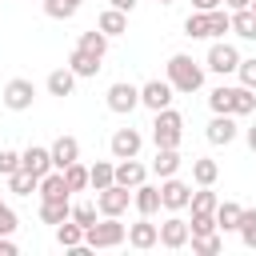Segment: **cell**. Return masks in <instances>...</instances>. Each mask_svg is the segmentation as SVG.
Returning <instances> with one entry per match:
<instances>
[{"mask_svg":"<svg viewBox=\"0 0 256 256\" xmlns=\"http://www.w3.org/2000/svg\"><path fill=\"white\" fill-rule=\"evenodd\" d=\"M96 28H100L104 36H120V32H128V12H120V8H104L100 20H96Z\"/></svg>","mask_w":256,"mask_h":256,"instance_id":"20","label":"cell"},{"mask_svg":"<svg viewBox=\"0 0 256 256\" xmlns=\"http://www.w3.org/2000/svg\"><path fill=\"white\" fill-rule=\"evenodd\" d=\"M188 240H192V252H196V256H216V252L224 248L220 232H208V236H188Z\"/></svg>","mask_w":256,"mask_h":256,"instance_id":"34","label":"cell"},{"mask_svg":"<svg viewBox=\"0 0 256 256\" xmlns=\"http://www.w3.org/2000/svg\"><path fill=\"white\" fill-rule=\"evenodd\" d=\"M188 200H192V188L184 180H176V176H164V184H160V208L180 212V208H188Z\"/></svg>","mask_w":256,"mask_h":256,"instance_id":"8","label":"cell"},{"mask_svg":"<svg viewBox=\"0 0 256 256\" xmlns=\"http://www.w3.org/2000/svg\"><path fill=\"white\" fill-rule=\"evenodd\" d=\"M64 184H68V192H80V188H88V168H84L80 160H72V164L64 168Z\"/></svg>","mask_w":256,"mask_h":256,"instance_id":"35","label":"cell"},{"mask_svg":"<svg viewBox=\"0 0 256 256\" xmlns=\"http://www.w3.org/2000/svg\"><path fill=\"white\" fill-rule=\"evenodd\" d=\"M216 192H212V184H200V192H192V200H188V208L192 212H216Z\"/></svg>","mask_w":256,"mask_h":256,"instance_id":"33","label":"cell"},{"mask_svg":"<svg viewBox=\"0 0 256 256\" xmlns=\"http://www.w3.org/2000/svg\"><path fill=\"white\" fill-rule=\"evenodd\" d=\"M216 176H220V164L212 156H196L192 160V180L196 184H216Z\"/></svg>","mask_w":256,"mask_h":256,"instance_id":"28","label":"cell"},{"mask_svg":"<svg viewBox=\"0 0 256 256\" xmlns=\"http://www.w3.org/2000/svg\"><path fill=\"white\" fill-rule=\"evenodd\" d=\"M240 212H244V208H240L236 200H220V204H216V212H212V216H216V228L236 232V228H240Z\"/></svg>","mask_w":256,"mask_h":256,"instance_id":"22","label":"cell"},{"mask_svg":"<svg viewBox=\"0 0 256 256\" xmlns=\"http://www.w3.org/2000/svg\"><path fill=\"white\" fill-rule=\"evenodd\" d=\"M256 112V96H252V88H232V116H252Z\"/></svg>","mask_w":256,"mask_h":256,"instance_id":"32","label":"cell"},{"mask_svg":"<svg viewBox=\"0 0 256 256\" xmlns=\"http://www.w3.org/2000/svg\"><path fill=\"white\" fill-rule=\"evenodd\" d=\"M160 4H176V0H160Z\"/></svg>","mask_w":256,"mask_h":256,"instance_id":"51","label":"cell"},{"mask_svg":"<svg viewBox=\"0 0 256 256\" xmlns=\"http://www.w3.org/2000/svg\"><path fill=\"white\" fill-rule=\"evenodd\" d=\"M228 20H232V32H236L240 40H256V12H252V8H240V12H232Z\"/></svg>","mask_w":256,"mask_h":256,"instance_id":"27","label":"cell"},{"mask_svg":"<svg viewBox=\"0 0 256 256\" xmlns=\"http://www.w3.org/2000/svg\"><path fill=\"white\" fill-rule=\"evenodd\" d=\"M112 180H116V164H108V160H96V164L88 168V184H92L96 192H100V188H108Z\"/></svg>","mask_w":256,"mask_h":256,"instance_id":"31","label":"cell"},{"mask_svg":"<svg viewBox=\"0 0 256 256\" xmlns=\"http://www.w3.org/2000/svg\"><path fill=\"white\" fill-rule=\"evenodd\" d=\"M160 244L164 248H184L188 244V220H180V216H168L164 224H160Z\"/></svg>","mask_w":256,"mask_h":256,"instance_id":"15","label":"cell"},{"mask_svg":"<svg viewBox=\"0 0 256 256\" xmlns=\"http://www.w3.org/2000/svg\"><path fill=\"white\" fill-rule=\"evenodd\" d=\"M248 8H252V12H256V0H248Z\"/></svg>","mask_w":256,"mask_h":256,"instance_id":"49","label":"cell"},{"mask_svg":"<svg viewBox=\"0 0 256 256\" xmlns=\"http://www.w3.org/2000/svg\"><path fill=\"white\" fill-rule=\"evenodd\" d=\"M4 180H8V188H12L16 196H32V192H36V184H40V176H32L28 168H16V172H12V176H4Z\"/></svg>","mask_w":256,"mask_h":256,"instance_id":"29","label":"cell"},{"mask_svg":"<svg viewBox=\"0 0 256 256\" xmlns=\"http://www.w3.org/2000/svg\"><path fill=\"white\" fill-rule=\"evenodd\" d=\"M108 148H112V156H116V160H128V156H140L144 136H140L136 128H116V132H112V140H108Z\"/></svg>","mask_w":256,"mask_h":256,"instance_id":"9","label":"cell"},{"mask_svg":"<svg viewBox=\"0 0 256 256\" xmlns=\"http://www.w3.org/2000/svg\"><path fill=\"white\" fill-rule=\"evenodd\" d=\"M208 144H232L236 140V120L228 116V112H216L212 120H208Z\"/></svg>","mask_w":256,"mask_h":256,"instance_id":"12","label":"cell"},{"mask_svg":"<svg viewBox=\"0 0 256 256\" xmlns=\"http://www.w3.org/2000/svg\"><path fill=\"white\" fill-rule=\"evenodd\" d=\"M72 88H76V72L68 64L56 68V72H48V92L52 96H72Z\"/></svg>","mask_w":256,"mask_h":256,"instance_id":"23","label":"cell"},{"mask_svg":"<svg viewBox=\"0 0 256 256\" xmlns=\"http://www.w3.org/2000/svg\"><path fill=\"white\" fill-rule=\"evenodd\" d=\"M32 100H36V88H32V80L16 76V80H8V84H4V108H12V112H24V108H32Z\"/></svg>","mask_w":256,"mask_h":256,"instance_id":"7","label":"cell"},{"mask_svg":"<svg viewBox=\"0 0 256 256\" xmlns=\"http://www.w3.org/2000/svg\"><path fill=\"white\" fill-rule=\"evenodd\" d=\"M180 136H184V116L172 112V108H160L156 120H152V140H156V148H180Z\"/></svg>","mask_w":256,"mask_h":256,"instance_id":"3","label":"cell"},{"mask_svg":"<svg viewBox=\"0 0 256 256\" xmlns=\"http://www.w3.org/2000/svg\"><path fill=\"white\" fill-rule=\"evenodd\" d=\"M72 4H76V8H80V4H84V0H72Z\"/></svg>","mask_w":256,"mask_h":256,"instance_id":"50","label":"cell"},{"mask_svg":"<svg viewBox=\"0 0 256 256\" xmlns=\"http://www.w3.org/2000/svg\"><path fill=\"white\" fill-rule=\"evenodd\" d=\"M208 108H212V112H228V116H232V88H224V84H220V88H212V92H208Z\"/></svg>","mask_w":256,"mask_h":256,"instance_id":"38","label":"cell"},{"mask_svg":"<svg viewBox=\"0 0 256 256\" xmlns=\"http://www.w3.org/2000/svg\"><path fill=\"white\" fill-rule=\"evenodd\" d=\"M128 244H132V248H140V252H144V248H156V244H160V228H156V224H148V220H140V224H132V228H128Z\"/></svg>","mask_w":256,"mask_h":256,"instance_id":"18","label":"cell"},{"mask_svg":"<svg viewBox=\"0 0 256 256\" xmlns=\"http://www.w3.org/2000/svg\"><path fill=\"white\" fill-rule=\"evenodd\" d=\"M108 108H112L116 116H128L132 108H140V88L128 84V80H116V84L108 88Z\"/></svg>","mask_w":256,"mask_h":256,"instance_id":"6","label":"cell"},{"mask_svg":"<svg viewBox=\"0 0 256 256\" xmlns=\"http://www.w3.org/2000/svg\"><path fill=\"white\" fill-rule=\"evenodd\" d=\"M128 200H132V192L112 180L108 188L96 192V212H100V216H124V212H128Z\"/></svg>","mask_w":256,"mask_h":256,"instance_id":"5","label":"cell"},{"mask_svg":"<svg viewBox=\"0 0 256 256\" xmlns=\"http://www.w3.org/2000/svg\"><path fill=\"white\" fill-rule=\"evenodd\" d=\"M240 240H244V248H256V208H244L240 212Z\"/></svg>","mask_w":256,"mask_h":256,"instance_id":"37","label":"cell"},{"mask_svg":"<svg viewBox=\"0 0 256 256\" xmlns=\"http://www.w3.org/2000/svg\"><path fill=\"white\" fill-rule=\"evenodd\" d=\"M48 152H52V168L64 172L72 160H80V140H76V136H60V140H52Z\"/></svg>","mask_w":256,"mask_h":256,"instance_id":"13","label":"cell"},{"mask_svg":"<svg viewBox=\"0 0 256 256\" xmlns=\"http://www.w3.org/2000/svg\"><path fill=\"white\" fill-rule=\"evenodd\" d=\"M44 12H48L52 20H72V16H76V4H72V0H44Z\"/></svg>","mask_w":256,"mask_h":256,"instance_id":"39","label":"cell"},{"mask_svg":"<svg viewBox=\"0 0 256 256\" xmlns=\"http://www.w3.org/2000/svg\"><path fill=\"white\" fill-rule=\"evenodd\" d=\"M196 4V12H212V8H220V0H192Z\"/></svg>","mask_w":256,"mask_h":256,"instance_id":"45","label":"cell"},{"mask_svg":"<svg viewBox=\"0 0 256 256\" xmlns=\"http://www.w3.org/2000/svg\"><path fill=\"white\" fill-rule=\"evenodd\" d=\"M176 168H180V152L176 148H156V160H152V172L164 180V176H176Z\"/></svg>","mask_w":256,"mask_h":256,"instance_id":"24","label":"cell"},{"mask_svg":"<svg viewBox=\"0 0 256 256\" xmlns=\"http://www.w3.org/2000/svg\"><path fill=\"white\" fill-rule=\"evenodd\" d=\"M168 84H172L176 92H200V88H204V68H200L192 56L176 52V56L168 60Z\"/></svg>","mask_w":256,"mask_h":256,"instance_id":"2","label":"cell"},{"mask_svg":"<svg viewBox=\"0 0 256 256\" xmlns=\"http://www.w3.org/2000/svg\"><path fill=\"white\" fill-rule=\"evenodd\" d=\"M108 4H112V8H120V12H132V8H136V0H108Z\"/></svg>","mask_w":256,"mask_h":256,"instance_id":"47","label":"cell"},{"mask_svg":"<svg viewBox=\"0 0 256 256\" xmlns=\"http://www.w3.org/2000/svg\"><path fill=\"white\" fill-rule=\"evenodd\" d=\"M172 92H176V88H172L168 80H148V84L140 88V104L152 108V112H160V108L172 104Z\"/></svg>","mask_w":256,"mask_h":256,"instance_id":"11","label":"cell"},{"mask_svg":"<svg viewBox=\"0 0 256 256\" xmlns=\"http://www.w3.org/2000/svg\"><path fill=\"white\" fill-rule=\"evenodd\" d=\"M76 48H84V52H92V56H100V60H104V52H108V36H104L100 28H92V32H80Z\"/></svg>","mask_w":256,"mask_h":256,"instance_id":"30","label":"cell"},{"mask_svg":"<svg viewBox=\"0 0 256 256\" xmlns=\"http://www.w3.org/2000/svg\"><path fill=\"white\" fill-rule=\"evenodd\" d=\"M228 12H240V8H248V0H220Z\"/></svg>","mask_w":256,"mask_h":256,"instance_id":"46","label":"cell"},{"mask_svg":"<svg viewBox=\"0 0 256 256\" xmlns=\"http://www.w3.org/2000/svg\"><path fill=\"white\" fill-rule=\"evenodd\" d=\"M56 244H60V248H76V244H84V228H80L72 216L60 220V224H56Z\"/></svg>","mask_w":256,"mask_h":256,"instance_id":"26","label":"cell"},{"mask_svg":"<svg viewBox=\"0 0 256 256\" xmlns=\"http://www.w3.org/2000/svg\"><path fill=\"white\" fill-rule=\"evenodd\" d=\"M248 148H252V152H256V124H252V128H248Z\"/></svg>","mask_w":256,"mask_h":256,"instance_id":"48","label":"cell"},{"mask_svg":"<svg viewBox=\"0 0 256 256\" xmlns=\"http://www.w3.org/2000/svg\"><path fill=\"white\" fill-rule=\"evenodd\" d=\"M236 72H240V84L256 92V56H248V60L240 56V64H236Z\"/></svg>","mask_w":256,"mask_h":256,"instance_id":"40","label":"cell"},{"mask_svg":"<svg viewBox=\"0 0 256 256\" xmlns=\"http://www.w3.org/2000/svg\"><path fill=\"white\" fill-rule=\"evenodd\" d=\"M208 232H220V228H216V216H212V212H192L188 236H208Z\"/></svg>","mask_w":256,"mask_h":256,"instance_id":"36","label":"cell"},{"mask_svg":"<svg viewBox=\"0 0 256 256\" xmlns=\"http://www.w3.org/2000/svg\"><path fill=\"white\" fill-rule=\"evenodd\" d=\"M132 204L140 208V216L160 212V188H156V184H136V188H132Z\"/></svg>","mask_w":256,"mask_h":256,"instance_id":"17","label":"cell"},{"mask_svg":"<svg viewBox=\"0 0 256 256\" xmlns=\"http://www.w3.org/2000/svg\"><path fill=\"white\" fill-rule=\"evenodd\" d=\"M144 176H148V168H144V164H136V156H128V160H120V164H116V184H124V188L144 184Z\"/></svg>","mask_w":256,"mask_h":256,"instance_id":"19","label":"cell"},{"mask_svg":"<svg viewBox=\"0 0 256 256\" xmlns=\"http://www.w3.org/2000/svg\"><path fill=\"white\" fill-rule=\"evenodd\" d=\"M20 168H28L32 176H44V172H52V152L40 148V144H28L20 152Z\"/></svg>","mask_w":256,"mask_h":256,"instance_id":"14","label":"cell"},{"mask_svg":"<svg viewBox=\"0 0 256 256\" xmlns=\"http://www.w3.org/2000/svg\"><path fill=\"white\" fill-rule=\"evenodd\" d=\"M72 220L80 228H92L96 224V204H72Z\"/></svg>","mask_w":256,"mask_h":256,"instance_id":"41","label":"cell"},{"mask_svg":"<svg viewBox=\"0 0 256 256\" xmlns=\"http://www.w3.org/2000/svg\"><path fill=\"white\" fill-rule=\"evenodd\" d=\"M36 192H40V200H64V196H68V184H64V172H60V168H52V172H44V176H40V184H36Z\"/></svg>","mask_w":256,"mask_h":256,"instance_id":"16","label":"cell"},{"mask_svg":"<svg viewBox=\"0 0 256 256\" xmlns=\"http://www.w3.org/2000/svg\"><path fill=\"white\" fill-rule=\"evenodd\" d=\"M124 236H128V228L120 224V216H104L100 224H92V228H84V244L96 252V248H116V244H124Z\"/></svg>","mask_w":256,"mask_h":256,"instance_id":"4","label":"cell"},{"mask_svg":"<svg viewBox=\"0 0 256 256\" xmlns=\"http://www.w3.org/2000/svg\"><path fill=\"white\" fill-rule=\"evenodd\" d=\"M68 216H72L68 196H64V200H40V220H44V224H60V220H68Z\"/></svg>","mask_w":256,"mask_h":256,"instance_id":"25","label":"cell"},{"mask_svg":"<svg viewBox=\"0 0 256 256\" xmlns=\"http://www.w3.org/2000/svg\"><path fill=\"white\" fill-rule=\"evenodd\" d=\"M0 256H16V244H12V236H0Z\"/></svg>","mask_w":256,"mask_h":256,"instance_id":"44","label":"cell"},{"mask_svg":"<svg viewBox=\"0 0 256 256\" xmlns=\"http://www.w3.org/2000/svg\"><path fill=\"white\" fill-rule=\"evenodd\" d=\"M68 68H72L76 76H96V72H100V56H92V52H84V48H72V52H68Z\"/></svg>","mask_w":256,"mask_h":256,"instance_id":"21","label":"cell"},{"mask_svg":"<svg viewBox=\"0 0 256 256\" xmlns=\"http://www.w3.org/2000/svg\"><path fill=\"white\" fill-rule=\"evenodd\" d=\"M12 232H16V212L0 200V236H12Z\"/></svg>","mask_w":256,"mask_h":256,"instance_id":"43","label":"cell"},{"mask_svg":"<svg viewBox=\"0 0 256 256\" xmlns=\"http://www.w3.org/2000/svg\"><path fill=\"white\" fill-rule=\"evenodd\" d=\"M20 168V152H12V148H0V176H12Z\"/></svg>","mask_w":256,"mask_h":256,"instance_id":"42","label":"cell"},{"mask_svg":"<svg viewBox=\"0 0 256 256\" xmlns=\"http://www.w3.org/2000/svg\"><path fill=\"white\" fill-rule=\"evenodd\" d=\"M224 32H232V20H228L224 8L192 12V16L184 20V36H192V40H208V36H224Z\"/></svg>","mask_w":256,"mask_h":256,"instance_id":"1","label":"cell"},{"mask_svg":"<svg viewBox=\"0 0 256 256\" xmlns=\"http://www.w3.org/2000/svg\"><path fill=\"white\" fill-rule=\"evenodd\" d=\"M236 64H240V52H236L228 40H216V44L208 48V68H212V72L228 76V72H236Z\"/></svg>","mask_w":256,"mask_h":256,"instance_id":"10","label":"cell"}]
</instances>
